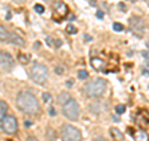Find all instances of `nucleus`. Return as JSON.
Here are the masks:
<instances>
[{
  "label": "nucleus",
  "mask_w": 149,
  "mask_h": 141,
  "mask_svg": "<svg viewBox=\"0 0 149 141\" xmlns=\"http://www.w3.org/2000/svg\"><path fill=\"white\" fill-rule=\"evenodd\" d=\"M56 73H57V74H62L61 68H56Z\"/></svg>",
  "instance_id": "26"
},
{
  "label": "nucleus",
  "mask_w": 149,
  "mask_h": 141,
  "mask_svg": "<svg viewBox=\"0 0 149 141\" xmlns=\"http://www.w3.org/2000/svg\"><path fill=\"white\" fill-rule=\"evenodd\" d=\"M147 46H148V50H149V41H148V43H147Z\"/></svg>",
  "instance_id": "30"
},
{
  "label": "nucleus",
  "mask_w": 149,
  "mask_h": 141,
  "mask_svg": "<svg viewBox=\"0 0 149 141\" xmlns=\"http://www.w3.org/2000/svg\"><path fill=\"white\" fill-rule=\"evenodd\" d=\"M129 25H130V29L133 30V32H136L139 36L144 32V24H143V20L141 18H137V16L130 18Z\"/></svg>",
  "instance_id": "8"
},
{
  "label": "nucleus",
  "mask_w": 149,
  "mask_h": 141,
  "mask_svg": "<svg viewBox=\"0 0 149 141\" xmlns=\"http://www.w3.org/2000/svg\"><path fill=\"white\" fill-rule=\"evenodd\" d=\"M67 13H68V8L67 5L65 3L62 1H57L55 4V10H54V18L56 19H62L67 15ZM60 21V20H57Z\"/></svg>",
  "instance_id": "9"
},
{
  "label": "nucleus",
  "mask_w": 149,
  "mask_h": 141,
  "mask_svg": "<svg viewBox=\"0 0 149 141\" xmlns=\"http://www.w3.org/2000/svg\"><path fill=\"white\" fill-rule=\"evenodd\" d=\"M13 1H15V3H19V4H21V3H24V0H13Z\"/></svg>",
  "instance_id": "29"
},
{
  "label": "nucleus",
  "mask_w": 149,
  "mask_h": 141,
  "mask_svg": "<svg viewBox=\"0 0 149 141\" xmlns=\"http://www.w3.org/2000/svg\"><path fill=\"white\" fill-rule=\"evenodd\" d=\"M66 30H67L68 34H76V32H77V29L74 26H72V25H68L66 27Z\"/></svg>",
  "instance_id": "19"
},
{
  "label": "nucleus",
  "mask_w": 149,
  "mask_h": 141,
  "mask_svg": "<svg viewBox=\"0 0 149 141\" xmlns=\"http://www.w3.org/2000/svg\"><path fill=\"white\" fill-rule=\"evenodd\" d=\"M42 99H44V102H49L51 100V95L49 92H45L44 95H42Z\"/></svg>",
  "instance_id": "23"
},
{
  "label": "nucleus",
  "mask_w": 149,
  "mask_h": 141,
  "mask_svg": "<svg viewBox=\"0 0 149 141\" xmlns=\"http://www.w3.org/2000/svg\"><path fill=\"white\" fill-rule=\"evenodd\" d=\"M91 65H92V66L95 68L96 70L101 71V70L104 68V61H103V60H101V59H98V58H93L92 61H91Z\"/></svg>",
  "instance_id": "13"
},
{
  "label": "nucleus",
  "mask_w": 149,
  "mask_h": 141,
  "mask_svg": "<svg viewBox=\"0 0 149 141\" xmlns=\"http://www.w3.org/2000/svg\"><path fill=\"white\" fill-rule=\"evenodd\" d=\"M95 141H107L106 139H103V137H98V139H96Z\"/></svg>",
  "instance_id": "28"
},
{
  "label": "nucleus",
  "mask_w": 149,
  "mask_h": 141,
  "mask_svg": "<svg viewBox=\"0 0 149 141\" xmlns=\"http://www.w3.org/2000/svg\"><path fill=\"white\" fill-rule=\"evenodd\" d=\"M30 78L34 82L42 85L49 79V70L42 64H35L30 70Z\"/></svg>",
  "instance_id": "3"
},
{
  "label": "nucleus",
  "mask_w": 149,
  "mask_h": 141,
  "mask_svg": "<svg viewBox=\"0 0 149 141\" xmlns=\"http://www.w3.org/2000/svg\"><path fill=\"white\" fill-rule=\"evenodd\" d=\"M9 37H10V32L6 30L5 26H3L1 24H0V43L9 41Z\"/></svg>",
  "instance_id": "12"
},
{
  "label": "nucleus",
  "mask_w": 149,
  "mask_h": 141,
  "mask_svg": "<svg viewBox=\"0 0 149 141\" xmlns=\"http://www.w3.org/2000/svg\"><path fill=\"white\" fill-rule=\"evenodd\" d=\"M34 10L37 13V14H42L45 11V8L41 5V4H36V5L34 6Z\"/></svg>",
  "instance_id": "18"
},
{
  "label": "nucleus",
  "mask_w": 149,
  "mask_h": 141,
  "mask_svg": "<svg viewBox=\"0 0 149 141\" xmlns=\"http://www.w3.org/2000/svg\"><path fill=\"white\" fill-rule=\"evenodd\" d=\"M14 65H15V61L13 56L6 51H0V66L5 71H11Z\"/></svg>",
  "instance_id": "7"
},
{
  "label": "nucleus",
  "mask_w": 149,
  "mask_h": 141,
  "mask_svg": "<svg viewBox=\"0 0 149 141\" xmlns=\"http://www.w3.org/2000/svg\"><path fill=\"white\" fill-rule=\"evenodd\" d=\"M62 112L68 120H77L80 116V106H78L77 101L70 99L66 104L62 105Z\"/></svg>",
  "instance_id": "5"
},
{
  "label": "nucleus",
  "mask_w": 149,
  "mask_h": 141,
  "mask_svg": "<svg viewBox=\"0 0 149 141\" xmlns=\"http://www.w3.org/2000/svg\"><path fill=\"white\" fill-rule=\"evenodd\" d=\"M78 78H80L81 80H86L88 78L87 70H80V71H78Z\"/></svg>",
  "instance_id": "17"
},
{
  "label": "nucleus",
  "mask_w": 149,
  "mask_h": 141,
  "mask_svg": "<svg viewBox=\"0 0 149 141\" xmlns=\"http://www.w3.org/2000/svg\"><path fill=\"white\" fill-rule=\"evenodd\" d=\"M26 141H39V140H37L36 137H32V136H30V137H27Z\"/></svg>",
  "instance_id": "25"
},
{
  "label": "nucleus",
  "mask_w": 149,
  "mask_h": 141,
  "mask_svg": "<svg viewBox=\"0 0 149 141\" xmlns=\"http://www.w3.org/2000/svg\"><path fill=\"white\" fill-rule=\"evenodd\" d=\"M83 91L90 97H100L106 91V81L103 79H95L83 86Z\"/></svg>",
  "instance_id": "2"
},
{
  "label": "nucleus",
  "mask_w": 149,
  "mask_h": 141,
  "mask_svg": "<svg viewBox=\"0 0 149 141\" xmlns=\"http://www.w3.org/2000/svg\"><path fill=\"white\" fill-rule=\"evenodd\" d=\"M113 29L116 31H122L123 30V25L119 24V23H114V24H113Z\"/></svg>",
  "instance_id": "21"
},
{
  "label": "nucleus",
  "mask_w": 149,
  "mask_h": 141,
  "mask_svg": "<svg viewBox=\"0 0 149 141\" xmlns=\"http://www.w3.org/2000/svg\"><path fill=\"white\" fill-rule=\"evenodd\" d=\"M61 137L63 141H81L82 134L77 128L66 124L61 128Z\"/></svg>",
  "instance_id": "4"
},
{
  "label": "nucleus",
  "mask_w": 149,
  "mask_h": 141,
  "mask_svg": "<svg viewBox=\"0 0 149 141\" xmlns=\"http://www.w3.org/2000/svg\"><path fill=\"white\" fill-rule=\"evenodd\" d=\"M49 110H50L49 112H50V115H51V116H55V115H56V110L54 109V107H50Z\"/></svg>",
  "instance_id": "24"
},
{
  "label": "nucleus",
  "mask_w": 149,
  "mask_h": 141,
  "mask_svg": "<svg viewBox=\"0 0 149 141\" xmlns=\"http://www.w3.org/2000/svg\"><path fill=\"white\" fill-rule=\"evenodd\" d=\"M16 106L19 110L27 115H36L40 111V105L36 96L30 91L22 90L16 96Z\"/></svg>",
  "instance_id": "1"
},
{
  "label": "nucleus",
  "mask_w": 149,
  "mask_h": 141,
  "mask_svg": "<svg viewBox=\"0 0 149 141\" xmlns=\"http://www.w3.org/2000/svg\"><path fill=\"white\" fill-rule=\"evenodd\" d=\"M97 16L102 18V16H103V13H102V11H97Z\"/></svg>",
  "instance_id": "27"
},
{
  "label": "nucleus",
  "mask_w": 149,
  "mask_h": 141,
  "mask_svg": "<svg viewBox=\"0 0 149 141\" xmlns=\"http://www.w3.org/2000/svg\"><path fill=\"white\" fill-rule=\"evenodd\" d=\"M19 59H20V61H21L22 64H27V63H29V55H26V56L19 55Z\"/></svg>",
  "instance_id": "20"
},
{
  "label": "nucleus",
  "mask_w": 149,
  "mask_h": 141,
  "mask_svg": "<svg viewBox=\"0 0 149 141\" xmlns=\"http://www.w3.org/2000/svg\"><path fill=\"white\" fill-rule=\"evenodd\" d=\"M133 137L136 141H149V135L144 130H138L133 134Z\"/></svg>",
  "instance_id": "11"
},
{
  "label": "nucleus",
  "mask_w": 149,
  "mask_h": 141,
  "mask_svg": "<svg viewBox=\"0 0 149 141\" xmlns=\"http://www.w3.org/2000/svg\"><path fill=\"white\" fill-rule=\"evenodd\" d=\"M6 111H8V105L4 101H0V121L6 116Z\"/></svg>",
  "instance_id": "15"
},
{
  "label": "nucleus",
  "mask_w": 149,
  "mask_h": 141,
  "mask_svg": "<svg viewBox=\"0 0 149 141\" xmlns=\"http://www.w3.org/2000/svg\"><path fill=\"white\" fill-rule=\"evenodd\" d=\"M70 99H71V97H70V95H68L67 92H62L61 95L58 96V102L63 105V104H66V102L70 100Z\"/></svg>",
  "instance_id": "16"
},
{
  "label": "nucleus",
  "mask_w": 149,
  "mask_h": 141,
  "mask_svg": "<svg viewBox=\"0 0 149 141\" xmlns=\"http://www.w3.org/2000/svg\"><path fill=\"white\" fill-rule=\"evenodd\" d=\"M116 111H117V114H123V112L125 111V106L124 105H118L117 107H116Z\"/></svg>",
  "instance_id": "22"
},
{
  "label": "nucleus",
  "mask_w": 149,
  "mask_h": 141,
  "mask_svg": "<svg viewBox=\"0 0 149 141\" xmlns=\"http://www.w3.org/2000/svg\"><path fill=\"white\" fill-rule=\"evenodd\" d=\"M9 43L13 45H17V46H24L25 41L21 36H19L16 32H10V37H9Z\"/></svg>",
  "instance_id": "10"
},
{
  "label": "nucleus",
  "mask_w": 149,
  "mask_h": 141,
  "mask_svg": "<svg viewBox=\"0 0 149 141\" xmlns=\"http://www.w3.org/2000/svg\"><path fill=\"white\" fill-rule=\"evenodd\" d=\"M1 129L5 134H9V135L15 134L17 131V120L11 115L5 116L1 120Z\"/></svg>",
  "instance_id": "6"
},
{
  "label": "nucleus",
  "mask_w": 149,
  "mask_h": 141,
  "mask_svg": "<svg viewBox=\"0 0 149 141\" xmlns=\"http://www.w3.org/2000/svg\"><path fill=\"white\" fill-rule=\"evenodd\" d=\"M111 135L116 141H122L123 140V134L120 133L118 129H114V128L111 129Z\"/></svg>",
  "instance_id": "14"
}]
</instances>
